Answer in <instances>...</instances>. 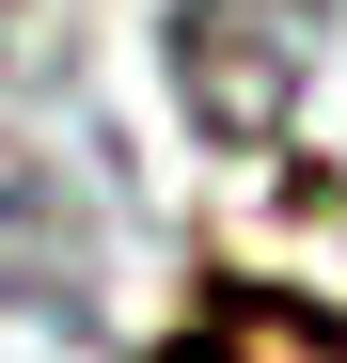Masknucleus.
<instances>
[{
  "mask_svg": "<svg viewBox=\"0 0 347 363\" xmlns=\"http://www.w3.org/2000/svg\"><path fill=\"white\" fill-rule=\"evenodd\" d=\"M158 48H174V95L205 143H284L316 48H331V0H174Z\"/></svg>",
  "mask_w": 347,
  "mask_h": 363,
  "instance_id": "nucleus-1",
  "label": "nucleus"
},
{
  "mask_svg": "<svg viewBox=\"0 0 347 363\" xmlns=\"http://www.w3.org/2000/svg\"><path fill=\"white\" fill-rule=\"evenodd\" d=\"M79 300H95L79 174H47L32 143H0V316H79Z\"/></svg>",
  "mask_w": 347,
  "mask_h": 363,
  "instance_id": "nucleus-2",
  "label": "nucleus"
},
{
  "mask_svg": "<svg viewBox=\"0 0 347 363\" xmlns=\"http://www.w3.org/2000/svg\"><path fill=\"white\" fill-rule=\"evenodd\" d=\"M158 363H347V316L300 300V284H205L158 332Z\"/></svg>",
  "mask_w": 347,
  "mask_h": 363,
  "instance_id": "nucleus-3",
  "label": "nucleus"
}]
</instances>
